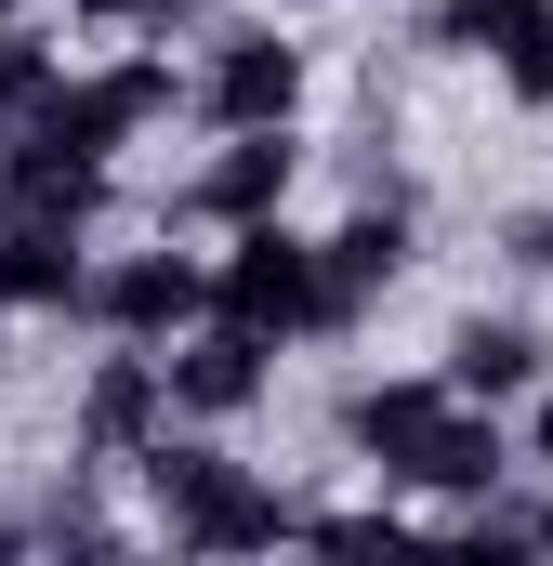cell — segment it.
I'll return each instance as SVG.
<instances>
[{"mask_svg": "<svg viewBox=\"0 0 553 566\" xmlns=\"http://www.w3.org/2000/svg\"><path fill=\"white\" fill-rule=\"evenodd\" d=\"M330 434H343V461H369L383 488H409L435 527H448L461 501H488L501 474H528V434H514V409L461 396L448 369H383V382H343Z\"/></svg>", "mask_w": 553, "mask_h": 566, "instance_id": "1", "label": "cell"}, {"mask_svg": "<svg viewBox=\"0 0 553 566\" xmlns=\"http://www.w3.org/2000/svg\"><path fill=\"white\" fill-rule=\"evenodd\" d=\"M133 488H145V527L171 554H276V541H303V501L276 474H251L225 448V422H171L133 461Z\"/></svg>", "mask_w": 553, "mask_h": 566, "instance_id": "2", "label": "cell"}, {"mask_svg": "<svg viewBox=\"0 0 553 566\" xmlns=\"http://www.w3.org/2000/svg\"><path fill=\"white\" fill-rule=\"evenodd\" d=\"M211 316H238V329H264V343H356V303L330 290V251H316V224H225L211 238Z\"/></svg>", "mask_w": 553, "mask_h": 566, "instance_id": "3", "label": "cell"}, {"mask_svg": "<svg viewBox=\"0 0 553 566\" xmlns=\"http://www.w3.org/2000/svg\"><path fill=\"white\" fill-rule=\"evenodd\" d=\"M303 93H316V66H303L290 27H264V13L198 27V66H185V119L198 133H276V119H303Z\"/></svg>", "mask_w": 553, "mask_h": 566, "instance_id": "4", "label": "cell"}, {"mask_svg": "<svg viewBox=\"0 0 553 566\" xmlns=\"http://www.w3.org/2000/svg\"><path fill=\"white\" fill-rule=\"evenodd\" d=\"M211 316V251L198 238H133V251H93V290H80V329L93 343H185Z\"/></svg>", "mask_w": 553, "mask_h": 566, "instance_id": "5", "label": "cell"}, {"mask_svg": "<svg viewBox=\"0 0 553 566\" xmlns=\"http://www.w3.org/2000/svg\"><path fill=\"white\" fill-rule=\"evenodd\" d=\"M303 119H276V133H211V158L171 185V238H225V224H264V211H290V185H303Z\"/></svg>", "mask_w": 553, "mask_h": 566, "instance_id": "6", "label": "cell"}, {"mask_svg": "<svg viewBox=\"0 0 553 566\" xmlns=\"http://www.w3.org/2000/svg\"><path fill=\"white\" fill-rule=\"evenodd\" d=\"M158 434H171V369H158V343H106L93 382H80V409H66L80 474H133Z\"/></svg>", "mask_w": 553, "mask_h": 566, "instance_id": "7", "label": "cell"}, {"mask_svg": "<svg viewBox=\"0 0 553 566\" xmlns=\"http://www.w3.org/2000/svg\"><path fill=\"white\" fill-rule=\"evenodd\" d=\"M276 356L264 329H238V316H198L185 343H158V369H171V422H251L276 396Z\"/></svg>", "mask_w": 553, "mask_h": 566, "instance_id": "8", "label": "cell"}, {"mask_svg": "<svg viewBox=\"0 0 553 566\" xmlns=\"http://www.w3.org/2000/svg\"><path fill=\"white\" fill-rule=\"evenodd\" d=\"M435 369H448L461 396H488V409H528V396L553 382V329H541V316H488V303H474V316H448Z\"/></svg>", "mask_w": 553, "mask_h": 566, "instance_id": "9", "label": "cell"}, {"mask_svg": "<svg viewBox=\"0 0 553 566\" xmlns=\"http://www.w3.org/2000/svg\"><path fill=\"white\" fill-rule=\"evenodd\" d=\"M316 251H330V290H343V303L369 316V303H383V290L421 264V224H409V198H383V185H369V198H356L343 224H316Z\"/></svg>", "mask_w": 553, "mask_h": 566, "instance_id": "10", "label": "cell"}, {"mask_svg": "<svg viewBox=\"0 0 553 566\" xmlns=\"http://www.w3.org/2000/svg\"><path fill=\"white\" fill-rule=\"evenodd\" d=\"M435 541H461V554H553V474H501V488L461 501Z\"/></svg>", "mask_w": 553, "mask_h": 566, "instance_id": "11", "label": "cell"}, {"mask_svg": "<svg viewBox=\"0 0 553 566\" xmlns=\"http://www.w3.org/2000/svg\"><path fill=\"white\" fill-rule=\"evenodd\" d=\"M528 27H553V0H421V53H474V66H501Z\"/></svg>", "mask_w": 553, "mask_h": 566, "instance_id": "12", "label": "cell"}, {"mask_svg": "<svg viewBox=\"0 0 553 566\" xmlns=\"http://www.w3.org/2000/svg\"><path fill=\"white\" fill-rule=\"evenodd\" d=\"M53 80H66V40H53L40 13H27V27H0V145L53 106Z\"/></svg>", "mask_w": 553, "mask_h": 566, "instance_id": "13", "label": "cell"}, {"mask_svg": "<svg viewBox=\"0 0 553 566\" xmlns=\"http://www.w3.org/2000/svg\"><path fill=\"white\" fill-rule=\"evenodd\" d=\"M488 80H501V106H514V119H553V27H528Z\"/></svg>", "mask_w": 553, "mask_h": 566, "instance_id": "14", "label": "cell"}, {"mask_svg": "<svg viewBox=\"0 0 553 566\" xmlns=\"http://www.w3.org/2000/svg\"><path fill=\"white\" fill-rule=\"evenodd\" d=\"M66 40H171V0H66Z\"/></svg>", "mask_w": 553, "mask_h": 566, "instance_id": "15", "label": "cell"}, {"mask_svg": "<svg viewBox=\"0 0 553 566\" xmlns=\"http://www.w3.org/2000/svg\"><path fill=\"white\" fill-rule=\"evenodd\" d=\"M514 434H528V474H553V382L528 396V409H514Z\"/></svg>", "mask_w": 553, "mask_h": 566, "instance_id": "16", "label": "cell"}, {"mask_svg": "<svg viewBox=\"0 0 553 566\" xmlns=\"http://www.w3.org/2000/svg\"><path fill=\"white\" fill-rule=\"evenodd\" d=\"M0 369H13V303H0Z\"/></svg>", "mask_w": 553, "mask_h": 566, "instance_id": "17", "label": "cell"}]
</instances>
